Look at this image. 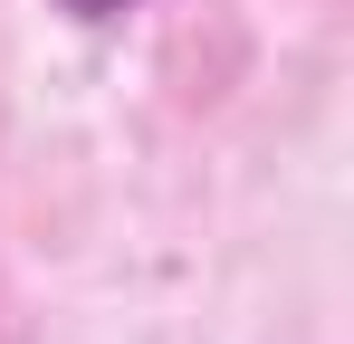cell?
Listing matches in <instances>:
<instances>
[{
	"instance_id": "1",
	"label": "cell",
	"mask_w": 354,
	"mask_h": 344,
	"mask_svg": "<svg viewBox=\"0 0 354 344\" xmlns=\"http://www.w3.org/2000/svg\"><path fill=\"white\" fill-rule=\"evenodd\" d=\"M77 10H115V0H77Z\"/></svg>"
}]
</instances>
